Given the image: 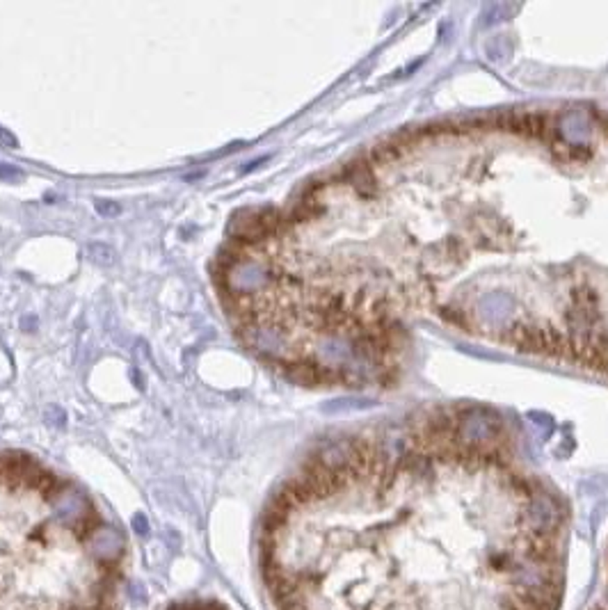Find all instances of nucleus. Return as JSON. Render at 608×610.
I'll return each instance as SVG.
<instances>
[{
  "mask_svg": "<svg viewBox=\"0 0 608 610\" xmlns=\"http://www.w3.org/2000/svg\"><path fill=\"white\" fill-rule=\"evenodd\" d=\"M277 610H558L565 512L498 439L430 421L327 446L272 503Z\"/></svg>",
  "mask_w": 608,
  "mask_h": 610,
  "instance_id": "1",
  "label": "nucleus"
},
{
  "mask_svg": "<svg viewBox=\"0 0 608 610\" xmlns=\"http://www.w3.org/2000/svg\"><path fill=\"white\" fill-rule=\"evenodd\" d=\"M124 553L83 489L30 457H0V610H117Z\"/></svg>",
  "mask_w": 608,
  "mask_h": 610,
  "instance_id": "2",
  "label": "nucleus"
},
{
  "mask_svg": "<svg viewBox=\"0 0 608 610\" xmlns=\"http://www.w3.org/2000/svg\"><path fill=\"white\" fill-rule=\"evenodd\" d=\"M167 610H224V608L217 604H206V601H188V604H178Z\"/></svg>",
  "mask_w": 608,
  "mask_h": 610,
  "instance_id": "4",
  "label": "nucleus"
},
{
  "mask_svg": "<svg viewBox=\"0 0 608 610\" xmlns=\"http://www.w3.org/2000/svg\"><path fill=\"white\" fill-rule=\"evenodd\" d=\"M0 178H5V181H21L23 171L14 165H7V162H0Z\"/></svg>",
  "mask_w": 608,
  "mask_h": 610,
  "instance_id": "5",
  "label": "nucleus"
},
{
  "mask_svg": "<svg viewBox=\"0 0 608 610\" xmlns=\"http://www.w3.org/2000/svg\"><path fill=\"white\" fill-rule=\"evenodd\" d=\"M87 254H90V259L99 265H112L115 263V249L103 245V242H92V245L87 247Z\"/></svg>",
  "mask_w": 608,
  "mask_h": 610,
  "instance_id": "3",
  "label": "nucleus"
},
{
  "mask_svg": "<svg viewBox=\"0 0 608 610\" xmlns=\"http://www.w3.org/2000/svg\"><path fill=\"white\" fill-rule=\"evenodd\" d=\"M0 144H3V146H10V149H14V146H19V139L14 137L10 130L0 128Z\"/></svg>",
  "mask_w": 608,
  "mask_h": 610,
  "instance_id": "6",
  "label": "nucleus"
},
{
  "mask_svg": "<svg viewBox=\"0 0 608 610\" xmlns=\"http://www.w3.org/2000/svg\"><path fill=\"white\" fill-rule=\"evenodd\" d=\"M96 208H99L103 215H117V213H119V210H121L119 206H117V203H112V206H110V203H108V206H105L103 201H96Z\"/></svg>",
  "mask_w": 608,
  "mask_h": 610,
  "instance_id": "7",
  "label": "nucleus"
}]
</instances>
